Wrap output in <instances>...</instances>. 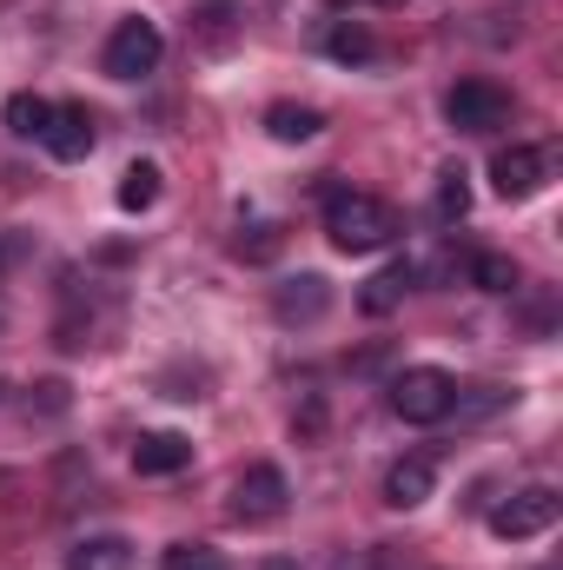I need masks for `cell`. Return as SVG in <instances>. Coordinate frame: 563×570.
I'll return each mask as SVG.
<instances>
[{
	"mask_svg": "<svg viewBox=\"0 0 563 570\" xmlns=\"http://www.w3.org/2000/svg\"><path fill=\"white\" fill-rule=\"evenodd\" d=\"M325 233H332L338 253H378V246L398 239V213L385 199H372V193H345L338 186L325 199Z\"/></svg>",
	"mask_w": 563,
	"mask_h": 570,
	"instance_id": "obj_1",
	"label": "cell"
},
{
	"mask_svg": "<svg viewBox=\"0 0 563 570\" xmlns=\"http://www.w3.org/2000/svg\"><path fill=\"white\" fill-rule=\"evenodd\" d=\"M451 405H457V385L437 365H412V372L392 379V412L405 425H437V419H451Z\"/></svg>",
	"mask_w": 563,
	"mask_h": 570,
	"instance_id": "obj_2",
	"label": "cell"
},
{
	"mask_svg": "<svg viewBox=\"0 0 563 570\" xmlns=\"http://www.w3.org/2000/svg\"><path fill=\"white\" fill-rule=\"evenodd\" d=\"M557 518H563V498L551 484H531V491H511V498L491 511V531H497L504 544H524V538H544Z\"/></svg>",
	"mask_w": 563,
	"mask_h": 570,
	"instance_id": "obj_3",
	"label": "cell"
},
{
	"mask_svg": "<svg viewBox=\"0 0 563 570\" xmlns=\"http://www.w3.org/2000/svg\"><path fill=\"white\" fill-rule=\"evenodd\" d=\"M159 53H166V33L152 27V20H120L113 27V40H107V53H100V67L113 73V80H146L152 67H159Z\"/></svg>",
	"mask_w": 563,
	"mask_h": 570,
	"instance_id": "obj_4",
	"label": "cell"
},
{
	"mask_svg": "<svg viewBox=\"0 0 563 570\" xmlns=\"http://www.w3.org/2000/svg\"><path fill=\"white\" fill-rule=\"evenodd\" d=\"M444 120H451L457 134H497V127L511 120V94L491 87V80H457V87L444 94Z\"/></svg>",
	"mask_w": 563,
	"mask_h": 570,
	"instance_id": "obj_5",
	"label": "cell"
},
{
	"mask_svg": "<svg viewBox=\"0 0 563 570\" xmlns=\"http://www.w3.org/2000/svg\"><path fill=\"white\" fill-rule=\"evenodd\" d=\"M285 498H292V491H285L279 464H253V471L239 478V491H233V518H239V524H273L285 511Z\"/></svg>",
	"mask_w": 563,
	"mask_h": 570,
	"instance_id": "obj_6",
	"label": "cell"
},
{
	"mask_svg": "<svg viewBox=\"0 0 563 570\" xmlns=\"http://www.w3.org/2000/svg\"><path fill=\"white\" fill-rule=\"evenodd\" d=\"M491 186H497V199H531V193H544V153H537V146H504V153L491 159Z\"/></svg>",
	"mask_w": 563,
	"mask_h": 570,
	"instance_id": "obj_7",
	"label": "cell"
},
{
	"mask_svg": "<svg viewBox=\"0 0 563 570\" xmlns=\"http://www.w3.org/2000/svg\"><path fill=\"white\" fill-rule=\"evenodd\" d=\"M93 140H100V127H93V114L87 107H53V120H47V134H40V146L53 153V159H87L93 153Z\"/></svg>",
	"mask_w": 563,
	"mask_h": 570,
	"instance_id": "obj_8",
	"label": "cell"
},
{
	"mask_svg": "<svg viewBox=\"0 0 563 570\" xmlns=\"http://www.w3.org/2000/svg\"><path fill=\"white\" fill-rule=\"evenodd\" d=\"M325 305H332V285L318 279V273H298V279H285L279 292H273L279 325H318V318H325Z\"/></svg>",
	"mask_w": 563,
	"mask_h": 570,
	"instance_id": "obj_9",
	"label": "cell"
},
{
	"mask_svg": "<svg viewBox=\"0 0 563 570\" xmlns=\"http://www.w3.org/2000/svg\"><path fill=\"white\" fill-rule=\"evenodd\" d=\"M186 464H192V438H179V431H146L134 444V471L140 478H172Z\"/></svg>",
	"mask_w": 563,
	"mask_h": 570,
	"instance_id": "obj_10",
	"label": "cell"
},
{
	"mask_svg": "<svg viewBox=\"0 0 563 570\" xmlns=\"http://www.w3.org/2000/svg\"><path fill=\"white\" fill-rule=\"evenodd\" d=\"M431 484H437L431 458H398V464L385 471V504H392V511H418L424 498H431Z\"/></svg>",
	"mask_w": 563,
	"mask_h": 570,
	"instance_id": "obj_11",
	"label": "cell"
},
{
	"mask_svg": "<svg viewBox=\"0 0 563 570\" xmlns=\"http://www.w3.org/2000/svg\"><path fill=\"white\" fill-rule=\"evenodd\" d=\"M412 285H418V266H412V259H392L378 279H365L358 305H365L372 318H385V312H398V305H405V292H412Z\"/></svg>",
	"mask_w": 563,
	"mask_h": 570,
	"instance_id": "obj_12",
	"label": "cell"
},
{
	"mask_svg": "<svg viewBox=\"0 0 563 570\" xmlns=\"http://www.w3.org/2000/svg\"><path fill=\"white\" fill-rule=\"evenodd\" d=\"M266 134L285 146H298V140H318L325 134V114L318 107H298V100H279L273 114H266Z\"/></svg>",
	"mask_w": 563,
	"mask_h": 570,
	"instance_id": "obj_13",
	"label": "cell"
},
{
	"mask_svg": "<svg viewBox=\"0 0 563 570\" xmlns=\"http://www.w3.org/2000/svg\"><path fill=\"white\" fill-rule=\"evenodd\" d=\"M67 570H134V544L127 538H87L67 551Z\"/></svg>",
	"mask_w": 563,
	"mask_h": 570,
	"instance_id": "obj_14",
	"label": "cell"
},
{
	"mask_svg": "<svg viewBox=\"0 0 563 570\" xmlns=\"http://www.w3.org/2000/svg\"><path fill=\"white\" fill-rule=\"evenodd\" d=\"M325 53H332V60H345V67H365V60L378 53V40H372V27H365V20H332Z\"/></svg>",
	"mask_w": 563,
	"mask_h": 570,
	"instance_id": "obj_15",
	"label": "cell"
},
{
	"mask_svg": "<svg viewBox=\"0 0 563 570\" xmlns=\"http://www.w3.org/2000/svg\"><path fill=\"white\" fill-rule=\"evenodd\" d=\"M0 120H7V134H13V140H40V134H47V120H53V100H40V94H13Z\"/></svg>",
	"mask_w": 563,
	"mask_h": 570,
	"instance_id": "obj_16",
	"label": "cell"
},
{
	"mask_svg": "<svg viewBox=\"0 0 563 570\" xmlns=\"http://www.w3.org/2000/svg\"><path fill=\"white\" fill-rule=\"evenodd\" d=\"M113 199H120V213H146V206L159 199V166H152V159H134V166L120 173V193H113Z\"/></svg>",
	"mask_w": 563,
	"mask_h": 570,
	"instance_id": "obj_17",
	"label": "cell"
},
{
	"mask_svg": "<svg viewBox=\"0 0 563 570\" xmlns=\"http://www.w3.org/2000/svg\"><path fill=\"white\" fill-rule=\"evenodd\" d=\"M471 285H484V292H517V259H511V253H477V259H471Z\"/></svg>",
	"mask_w": 563,
	"mask_h": 570,
	"instance_id": "obj_18",
	"label": "cell"
},
{
	"mask_svg": "<svg viewBox=\"0 0 563 570\" xmlns=\"http://www.w3.org/2000/svg\"><path fill=\"white\" fill-rule=\"evenodd\" d=\"M471 213V179H464V166H444L437 173V219H464Z\"/></svg>",
	"mask_w": 563,
	"mask_h": 570,
	"instance_id": "obj_19",
	"label": "cell"
},
{
	"mask_svg": "<svg viewBox=\"0 0 563 570\" xmlns=\"http://www.w3.org/2000/svg\"><path fill=\"white\" fill-rule=\"evenodd\" d=\"M279 246H285L279 226H253V239H246V233L233 239V253H239L246 266H266V259H279Z\"/></svg>",
	"mask_w": 563,
	"mask_h": 570,
	"instance_id": "obj_20",
	"label": "cell"
},
{
	"mask_svg": "<svg viewBox=\"0 0 563 570\" xmlns=\"http://www.w3.org/2000/svg\"><path fill=\"white\" fill-rule=\"evenodd\" d=\"M192 20H199V33H206V47H219V40L233 33V20H239V7H233V0H206V7L192 13Z\"/></svg>",
	"mask_w": 563,
	"mask_h": 570,
	"instance_id": "obj_21",
	"label": "cell"
},
{
	"mask_svg": "<svg viewBox=\"0 0 563 570\" xmlns=\"http://www.w3.org/2000/svg\"><path fill=\"white\" fill-rule=\"evenodd\" d=\"M166 570H226V558L206 551V544H172L166 551Z\"/></svg>",
	"mask_w": 563,
	"mask_h": 570,
	"instance_id": "obj_22",
	"label": "cell"
},
{
	"mask_svg": "<svg viewBox=\"0 0 563 570\" xmlns=\"http://www.w3.org/2000/svg\"><path fill=\"white\" fill-rule=\"evenodd\" d=\"M298 438H318V431H325V399H312V405H305V412H298Z\"/></svg>",
	"mask_w": 563,
	"mask_h": 570,
	"instance_id": "obj_23",
	"label": "cell"
},
{
	"mask_svg": "<svg viewBox=\"0 0 563 570\" xmlns=\"http://www.w3.org/2000/svg\"><path fill=\"white\" fill-rule=\"evenodd\" d=\"M385 7H392V0H385Z\"/></svg>",
	"mask_w": 563,
	"mask_h": 570,
	"instance_id": "obj_24",
	"label": "cell"
}]
</instances>
